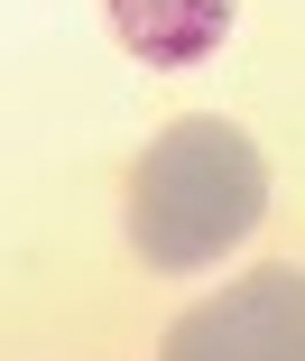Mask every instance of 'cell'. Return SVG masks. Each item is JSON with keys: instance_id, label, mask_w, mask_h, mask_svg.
I'll return each mask as SVG.
<instances>
[{"instance_id": "obj_1", "label": "cell", "mask_w": 305, "mask_h": 361, "mask_svg": "<svg viewBox=\"0 0 305 361\" xmlns=\"http://www.w3.org/2000/svg\"><path fill=\"white\" fill-rule=\"evenodd\" d=\"M268 213V158L241 121H176L130 167V250L148 269H213Z\"/></svg>"}, {"instance_id": "obj_2", "label": "cell", "mask_w": 305, "mask_h": 361, "mask_svg": "<svg viewBox=\"0 0 305 361\" xmlns=\"http://www.w3.org/2000/svg\"><path fill=\"white\" fill-rule=\"evenodd\" d=\"M158 361H305V269H250L222 297L185 306Z\"/></svg>"}, {"instance_id": "obj_3", "label": "cell", "mask_w": 305, "mask_h": 361, "mask_svg": "<svg viewBox=\"0 0 305 361\" xmlns=\"http://www.w3.org/2000/svg\"><path fill=\"white\" fill-rule=\"evenodd\" d=\"M102 10H111V37H120L139 65L185 75V65L222 56V37H232V19H241V0H102Z\"/></svg>"}]
</instances>
